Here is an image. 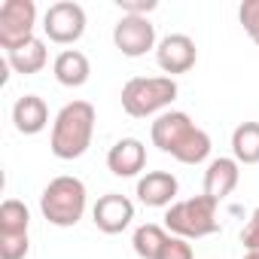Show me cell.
I'll list each match as a JSON object with an SVG mask.
<instances>
[{"label": "cell", "instance_id": "1", "mask_svg": "<svg viewBox=\"0 0 259 259\" xmlns=\"http://www.w3.org/2000/svg\"><path fill=\"white\" fill-rule=\"evenodd\" d=\"M95 107L89 101H70L58 110V116L52 119V135H49V150L55 159L61 162H73L79 156H85V150L92 147V135H95Z\"/></svg>", "mask_w": 259, "mask_h": 259}, {"label": "cell", "instance_id": "2", "mask_svg": "<svg viewBox=\"0 0 259 259\" xmlns=\"http://www.w3.org/2000/svg\"><path fill=\"white\" fill-rule=\"evenodd\" d=\"M180 89L171 76H132L122 85V110L132 119H150L168 113Z\"/></svg>", "mask_w": 259, "mask_h": 259}, {"label": "cell", "instance_id": "3", "mask_svg": "<svg viewBox=\"0 0 259 259\" xmlns=\"http://www.w3.org/2000/svg\"><path fill=\"white\" fill-rule=\"evenodd\" d=\"M85 204H89L85 183L79 177H70V174L49 180L43 195H40V210H43L46 223L58 226V229H73L82 220Z\"/></svg>", "mask_w": 259, "mask_h": 259}, {"label": "cell", "instance_id": "4", "mask_svg": "<svg viewBox=\"0 0 259 259\" xmlns=\"http://www.w3.org/2000/svg\"><path fill=\"white\" fill-rule=\"evenodd\" d=\"M217 207L220 201H213L210 195H195V198H183V201H174L168 210H165V229L177 238H186V241H198V238H207L213 232H220V220H217Z\"/></svg>", "mask_w": 259, "mask_h": 259}, {"label": "cell", "instance_id": "5", "mask_svg": "<svg viewBox=\"0 0 259 259\" xmlns=\"http://www.w3.org/2000/svg\"><path fill=\"white\" fill-rule=\"evenodd\" d=\"M37 28V4L34 0H4L0 4V46L7 52L28 43Z\"/></svg>", "mask_w": 259, "mask_h": 259}, {"label": "cell", "instance_id": "6", "mask_svg": "<svg viewBox=\"0 0 259 259\" xmlns=\"http://www.w3.org/2000/svg\"><path fill=\"white\" fill-rule=\"evenodd\" d=\"M43 34L58 46H73L85 34V10L73 0H58L43 16Z\"/></svg>", "mask_w": 259, "mask_h": 259}, {"label": "cell", "instance_id": "7", "mask_svg": "<svg viewBox=\"0 0 259 259\" xmlns=\"http://www.w3.org/2000/svg\"><path fill=\"white\" fill-rule=\"evenodd\" d=\"M113 46L125 58H141L159 46L156 43V25L147 16H122L113 28Z\"/></svg>", "mask_w": 259, "mask_h": 259}, {"label": "cell", "instance_id": "8", "mask_svg": "<svg viewBox=\"0 0 259 259\" xmlns=\"http://www.w3.org/2000/svg\"><path fill=\"white\" fill-rule=\"evenodd\" d=\"M132 220H135V201L128 195H122V192H107L92 207V223L104 235L125 232L128 226H132Z\"/></svg>", "mask_w": 259, "mask_h": 259}, {"label": "cell", "instance_id": "9", "mask_svg": "<svg viewBox=\"0 0 259 259\" xmlns=\"http://www.w3.org/2000/svg\"><path fill=\"white\" fill-rule=\"evenodd\" d=\"M198 61V49H195V40L189 34H168L159 40L156 46V64L174 79L180 73H189Z\"/></svg>", "mask_w": 259, "mask_h": 259}, {"label": "cell", "instance_id": "10", "mask_svg": "<svg viewBox=\"0 0 259 259\" xmlns=\"http://www.w3.org/2000/svg\"><path fill=\"white\" fill-rule=\"evenodd\" d=\"M177 192H180V183L171 171H147L141 180H138V201L147 204V207H171L177 201Z\"/></svg>", "mask_w": 259, "mask_h": 259}, {"label": "cell", "instance_id": "11", "mask_svg": "<svg viewBox=\"0 0 259 259\" xmlns=\"http://www.w3.org/2000/svg\"><path fill=\"white\" fill-rule=\"evenodd\" d=\"M107 168L113 177H138L147 168V147L138 138H122L107 153Z\"/></svg>", "mask_w": 259, "mask_h": 259}, {"label": "cell", "instance_id": "12", "mask_svg": "<svg viewBox=\"0 0 259 259\" xmlns=\"http://www.w3.org/2000/svg\"><path fill=\"white\" fill-rule=\"evenodd\" d=\"M192 125H195V122L189 119V113H183V110H168V113L156 116V122L150 125V141H153V147H159L165 156H171V153L177 150V144L186 138V132H189Z\"/></svg>", "mask_w": 259, "mask_h": 259}, {"label": "cell", "instance_id": "13", "mask_svg": "<svg viewBox=\"0 0 259 259\" xmlns=\"http://www.w3.org/2000/svg\"><path fill=\"white\" fill-rule=\"evenodd\" d=\"M238 180H241V165L232 156L210 159L204 171V195H210L213 201H223L238 189Z\"/></svg>", "mask_w": 259, "mask_h": 259}, {"label": "cell", "instance_id": "14", "mask_svg": "<svg viewBox=\"0 0 259 259\" xmlns=\"http://www.w3.org/2000/svg\"><path fill=\"white\" fill-rule=\"evenodd\" d=\"M13 125L19 135H40L49 125V107L40 95H22L13 104Z\"/></svg>", "mask_w": 259, "mask_h": 259}, {"label": "cell", "instance_id": "15", "mask_svg": "<svg viewBox=\"0 0 259 259\" xmlns=\"http://www.w3.org/2000/svg\"><path fill=\"white\" fill-rule=\"evenodd\" d=\"M52 76H55V82L64 85V89H79V85L89 82L92 64H89L85 52H79V49H64V52H58L55 61H52Z\"/></svg>", "mask_w": 259, "mask_h": 259}, {"label": "cell", "instance_id": "16", "mask_svg": "<svg viewBox=\"0 0 259 259\" xmlns=\"http://www.w3.org/2000/svg\"><path fill=\"white\" fill-rule=\"evenodd\" d=\"M7 64L16 73H22V76H34V73H40L49 64V49H46V43L40 37H31L28 43H22V46L7 52Z\"/></svg>", "mask_w": 259, "mask_h": 259}, {"label": "cell", "instance_id": "17", "mask_svg": "<svg viewBox=\"0 0 259 259\" xmlns=\"http://www.w3.org/2000/svg\"><path fill=\"white\" fill-rule=\"evenodd\" d=\"M210 150H213L210 135L204 132V128L192 125L189 132H186V138L177 144V150L171 153V159H177V162H183V165H201V162L210 159Z\"/></svg>", "mask_w": 259, "mask_h": 259}, {"label": "cell", "instance_id": "18", "mask_svg": "<svg viewBox=\"0 0 259 259\" xmlns=\"http://www.w3.org/2000/svg\"><path fill=\"white\" fill-rule=\"evenodd\" d=\"M232 159L238 165H259V122H241L232 132Z\"/></svg>", "mask_w": 259, "mask_h": 259}, {"label": "cell", "instance_id": "19", "mask_svg": "<svg viewBox=\"0 0 259 259\" xmlns=\"http://www.w3.org/2000/svg\"><path fill=\"white\" fill-rule=\"evenodd\" d=\"M168 238H171V232H168L165 226H159V223H144V226L135 229L132 247H135V253H138L141 259H159V253H162V247H165Z\"/></svg>", "mask_w": 259, "mask_h": 259}, {"label": "cell", "instance_id": "20", "mask_svg": "<svg viewBox=\"0 0 259 259\" xmlns=\"http://www.w3.org/2000/svg\"><path fill=\"white\" fill-rule=\"evenodd\" d=\"M31 229V210L19 198H7L0 204V238H22Z\"/></svg>", "mask_w": 259, "mask_h": 259}, {"label": "cell", "instance_id": "21", "mask_svg": "<svg viewBox=\"0 0 259 259\" xmlns=\"http://www.w3.org/2000/svg\"><path fill=\"white\" fill-rule=\"evenodd\" d=\"M238 22L244 25L247 37L259 46V0H244L238 7Z\"/></svg>", "mask_w": 259, "mask_h": 259}, {"label": "cell", "instance_id": "22", "mask_svg": "<svg viewBox=\"0 0 259 259\" xmlns=\"http://www.w3.org/2000/svg\"><path fill=\"white\" fill-rule=\"evenodd\" d=\"M31 250V238H0V259H25Z\"/></svg>", "mask_w": 259, "mask_h": 259}, {"label": "cell", "instance_id": "23", "mask_svg": "<svg viewBox=\"0 0 259 259\" xmlns=\"http://www.w3.org/2000/svg\"><path fill=\"white\" fill-rule=\"evenodd\" d=\"M159 259H195V253H192V244H189L186 238L171 235V238L165 241V247H162Z\"/></svg>", "mask_w": 259, "mask_h": 259}, {"label": "cell", "instance_id": "24", "mask_svg": "<svg viewBox=\"0 0 259 259\" xmlns=\"http://www.w3.org/2000/svg\"><path fill=\"white\" fill-rule=\"evenodd\" d=\"M241 244H244V250L250 253V250H259V207L250 213V220L244 223V229H241Z\"/></svg>", "mask_w": 259, "mask_h": 259}, {"label": "cell", "instance_id": "25", "mask_svg": "<svg viewBox=\"0 0 259 259\" xmlns=\"http://www.w3.org/2000/svg\"><path fill=\"white\" fill-rule=\"evenodd\" d=\"M116 7L122 10V16H150L159 4L156 0H116Z\"/></svg>", "mask_w": 259, "mask_h": 259}, {"label": "cell", "instance_id": "26", "mask_svg": "<svg viewBox=\"0 0 259 259\" xmlns=\"http://www.w3.org/2000/svg\"><path fill=\"white\" fill-rule=\"evenodd\" d=\"M244 259H259V250H250V253H244Z\"/></svg>", "mask_w": 259, "mask_h": 259}]
</instances>
